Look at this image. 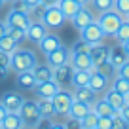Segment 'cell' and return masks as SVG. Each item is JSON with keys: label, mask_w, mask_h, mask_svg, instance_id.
I'll return each instance as SVG.
<instances>
[{"label": "cell", "mask_w": 129, "mask_h": 129, "mask_svg": "<svg viewBox=\"0 0 129 129\" xmlns=\"http://www.w3.org/2000/svg\"><path fill=\"white\" fill-rule=\"evenodd\" d=\"M127 59H129V57H127V53L123 51L121 44H120V46H116V48H110V53H108V63L112 64L114 69L121 67V64H123Z\"/></svg>", "instance_id": "cell-21"}, {"label": "cell", "mask_w": 129, "mask_h": 129, "mask_svg": "<svg viewBox=\"0 0 129 129\" xmlns=\"http://www.w3.org/2000/svg\"><path fill=\"white\" fill-rule=\"evenodd\" d=\"M36 105H38V112H40V116H44V118H53V116H55V106H53L51 99L38 97Z\"/></svg>", "instance_id": "cell-25"}, {"label": "cell", "mask_w": 129, "mask_h": 129, "mask_svg": "<svg viewBox=\"0 0 129 129\" xmlns=\"http://www.w3.org/2000/svg\"><path fill=\"white\" fill-rule=\"evenodd\" d=\"M46 34H48V27L42 21H30V25L27 27V40L34 42V44H38Z\"/></svg>", "instance_id": "cell-13"}, {"label": "cell", "mask_w": 129, "mask_h": 129, "mask_svg": "<svg viewBox=\"0 0 129 129\" xmlns=\"http://www.w3.org/2000/svg\"><path fill=\"white\" fill-rule=\"evenodd\" d=\"M93 129H99V127H93Z\"/></svg>", "instance_id": "cell-60"}, {"label": "cell", "mask_w": 129, "mask_h": 129, "mask_svg": "<svg viewBox=\"0 0 129 129\" xmlns=\"http://www.w3.org/2000/svg\"><path fill=\"white\" fill-rule=\"evenodd\" d=\"M112 129H129V121L120 112L112 114Z\"/></svg>", "instance_id": "cell-35"}, {"label": "cell", "mask_w": 129, "mask_h": 129, "mask_svg": "<svg viewBox=\"0 0 129 129\" xmlns=\"http://www.w3.org/2000/svg\"><path fill=\"white\" fill-rule=\"evenodd\" d=\"M72 72H74V67L70 63H64V64H59L53 69V82L57 85H67L70 84V78H72Z\"/></svg>", "instance_id": "cell-11"}, {"label": "cell", "mask_w": 129, "mask_h": 129, "mask_svg": "<svg viewBox=\"0 0 129 129\" xmlns=\"http://www.w3.org/2000/svg\"><path fill=\"white\" fill-rule=\"evenodd\" d=\"M10 61H12V53L0 49V69H10Z\"/></svg>", "instance_id": "cell-39"}, {"label": "cell", "mask_w": 129, "mask_h": 129, "mask_svg": "<svg viewBox=\"0 0 129 129\" xmlns=\"http://www.w3.org/2000/svg\"><path fill=\"white\" fill-rule=\"evenodd\" d=\"M6 34V21H0V36Z\"/></svg>", "instance_id": "cell-50"}, {"label": "cell", "mask_w": 129, "mask_h": 129, "mask_svg": "<svg viewBox=\"0 0 129 129\" xmlns=\"http://www.w3.org/2000/svg\"><path fill=\"white\" fill-rule=\"evenodd\" d=\"M110 87L116 89V91L121 93V95H127L129 93V80H125V78H121V76H116V80L112 82Z\"/></svg>", "instance_id": "cell-32"}, {"label": "cell", "mask_w": 129, "mask_h": 129, "mask_svg": "<svg viewBox=\"0 0 129 129\" xmlns=\"http://www.w3.org/2000/svg\"><path fill=\"white\" fill-rule=\"evenodd\" d=\"M46 57H48V64L51 67V69H55V67H59V64L69 63V59H70V49L67 48V46L61 44L59 48H55L53 51H49Z\"/></svg>", "instance_id": "cell-7"}, {"label": "cell", "mask_w": 129, "mask_h": 129, "mask_svg": "<svg viewBox=\"0 0 129 129\" xmlns=\"http://www.w3.org/2000/svg\"><path fill=\"white\" fill-rule=\"evenodd\" d=\"M57 8H59L61 12H63V15L67 17V19H72V17L76 15V12L82 8V6L78 4L76 0H59Z\"/></svg>", "instance_id": "cell-22"}, {"label": "cell", "mask_w": 129, "mask_h": 129, "mask_svg": "<svg viewBox=\"0 0 129 129\" xmlns=\"http://www.w3.org/2000/svg\"><path fill=\"white\" fill-rule=\"evenodd\" d=\"M0 125H2L4 129H19L21 125H23V120H21L19 112H8Z\"/></svg>", "instance_id": "cell-28"}, {"label": "cell", "mask_w": 129, "mask_h": 129, "mask_svg": "<svg viewBox=\"0 0 129 129\" xmlns=\"http://www.w3.org/2000/svg\"><path fill=\"white\" fill-rule=\"evenodd\" d=\"M89 4L93 6V10L99 13L106 12V10H112L114 8V0H89Z\"/></svg>", "instance_id": "cell-33"}, {"label": "cell", "mask_w": 129, "mask_h": 129, "mask_svg": "<svg viewBox=\"0 0 129 129\" xmlns=\"http://www.w3.org/2000/svg\"><path fill=\"white\" fill-rule=\"evenodd\" d=\"M64 21H67V17L63 15V12H61L57 6L46 8L44 15H42V23H44L48 28H59V27H63Z\"/></svg>", "instance_id": "cell-6"}, {"label": "cell", "mask_w": 129, "mask_h": 129, "mask_svg": "<svg viewBox=\"0 0 129 129\" xmlns=\"http://www.w3.org/2000/svg\"><path fill=\"white\" fill-rule=\"evenodd\" d=\"M21 103H23V97L17 91H4L0 97V105L4 106L8 112H19Z\"/></svg>", "instance_id": "cell-10"}, {"label": "cell", "mask_w": 129, "mask_h": 129, "mask_svg": "<svg viewBox=\"0 0 129 129\" xmlns=\"http://www.w3.org/2000/svg\"><path fill=\"white\" fill-rule=\"evenodd\" d=\"M63 44V42H61V38L57 36V34H46L44 38H42L40 42H38V46H40V51L44 53V55H48L49 51H53V49L55 48H59V46Z\"/></svg>", "instance_id": "cell-18"}, {"label": "cell", "mask_w": 129, "mask_h": 129, "mask_svg": "<svg viewBox=\"0 0 129 129\" xmlns=\"http://www.w3.org/2000/svg\"><path fill=\"white\" fill-rule=\"evenodd\" d=\"M17 46H19V42H15L10 34H2V36H0V49H2V51L12 53V51L17 49Z\"/></svg>", "instance_id": "cell-29"}, {"label": "cell", "mask_w": 129, "mask_h": 129, "mask_svg": "<svg viewBox=\"0 0 129 129\" xmlns=\"http://www.w3.org/2000/svg\"><path fill=\"white\" fill-rule=\"evenodd\" d=\"M69 63L72 64L74 69H82V70H91L93 69V63H91L89 53H72L70 51Z\"/></svg>", "instance_id": "cell-15"}, {"label": "cell", "mask_w": 129, "mask_h": 129, "mask_svg": "<svg viewBox=\"0 0 129 129\" xmlns=\"http://www.w3.org/2000/svg\"><path fill=\"white\" fill-rule=\"evenodd\" d=\"M116 72H118V76H121V78H125V80H129V59L125 61L121 67H118Z\"/></svg>", "instance_id": "cell-42"}, {"label": "cell", "mask_w": 129, "mask_h": 129, "mask_svg": "<svg viewBox=\"0 0 129 129\" xmlns=\"http://www.w3.org/2000/svg\"><path fill=\"white\" fill-rule=\"evenodd\" d=\"M6 34H10L15 42H21L27 38V30H23L19 27H12V25H6Z\"/></svg>", "instance_id": "cell-34"}, {"label": "cell", "mask_w": 129, "mask_h": 129, "mask_svg": "<svg viewBox=\"0 0 129 129\" xmlns=\"http://www.w3.org/2000/svg\"><path fill=\"white\" fill-rule=\"evenodd\" d=\"M80 38L82 40H85L87 44H99V42H103V38H105V32H103V28L99 27V23L97 21H91L89 25H85L84 28H80Z\"/></svg>", "instance_id": "cell-5"}, {"label": "cell", "mask_w": 129, "mask_h": 129, "mask_svg": "<svg viewBox=\"0 0 129 129\" xmlns=\"http://www.w3.org/2000/svg\"><path fill=\"white\" fill-rule=\"evenodd\" d=\"M97 121H99V116H97L93 110H89L80 120V123H82V129H93V127H97Z\"/></svg>", "instance_id": "cell-31"}, {"label": "cell", "mask_w": 129, "mask_h": 129, "mask_svg": "<svg viewBox=\"0 0 129 129\" xmlns=\"http://www.w3.org/2000/svg\"><path fill=\"white\" fill-rule=\"evenodd\" d=\"M118 112H120V114H121V116H123V118H125V120H127V121H129V103H125V105H123V106H121V108H120V110H118Z\"/></svg>", "instance_id": "cell-44"}, {"label": "cell", "mask_w": 129, "mask_h": 129, "mask_svg": "<svg viewBox=\"0 0 129 129\" xmlns=\"http://www.w3.org/2000/svg\"><path fill=\"white\" fill-rule=\"evenodd\" d=\"M97 127L99 129H112V116H99Z\"/></svg>", "instance_id": "cell-38"}, {"label": "cell", "mask_w": 129, "mask_h": 129, "mask_svg": "<svg viewBox=\"0 0 129 129\" xmlns=\"http://www.w3.org/2000/svg\"><path fill=\"white\" fill-rule=\"evenodd\" d=\"M15 85L19 89H25V91H32L38 85V80H36V76H34L32 70H25V72H17Z\"/></svg>", "instance_id": "cell-14"}, {"label": "cell", "mask_w": 129, "mask_h": 129, "mask_svg": "<svg viewBox=\"0 0 129 129\" xmlns=\"http://www.w3.org/2000/svg\"><path fill=\"white\" fill-rule=\"evenodd\" d=\"M51 101H53V106H55V114H57V116H69V110H70V105H72L74 97H72L70 91L59 89V91L51 97Z\"/></svg>", "instance_id": "cell-4"}, {"label": "cell", "mask_w": 129, "mask_h": 129, "mask_svg": "<svg viewBox=\"0 0 129 129\" xmlns=\"http://www.w3.org/2000/svg\"><path fill=\"white\" fill-rule=\"evenodd\" d=\"M21 2H23V4L27 6L28 10H32V8H36V6L40 4V0H21Z\"/></svg>", "instance_id": "cell-45"}, {"label": "cell", "mask_w": 129, "mask_h": 129, "mask_svg": "<svg viewBox=\"0 0 129 129\" xmlns=\"http://www.w3.org/2000/svg\"><path fill=\"white\" fill-rule=\"evenodd\" d=\"M19 129H34V127H28V125H21Z\"/></svg>", "instance_id": "cell-54"}, {"label": "cell", "mask_w": 129, "mask_h": 129, "mask_svg": "<svg viewBox=\"0 0 129 129\" xmlns=\"http://www.w3.org/2000/svg\"><path fill=\"white\" fill-rule=\"evenodd\" d=\"M59 85L55 84L53 80H48V82H38V85L34 87L36 91V97H46V99H51L57 91H59Z\"/></svg>", "instance_id": "cell-17"}, {"label": "cell", "mask_w": 129, "mask_h": 129, "mask_svg": "<svg viewBox=\"0 0 129 129\" xmlns=\"http://www.w3.org/2000/svg\"><path fill=\"white\" fill-rule=\"evenodd\" d=\"M36 55L28 49H19L12 51V61H10V69L15 72H25V70H32L36 67Z\"/></svg>", "instance_id": "cell-1"}, {"label": "cell", "mask_w": 129, "mask_h": 129, "mask_svg": "<svg viewBox=\"0 0 129 129\" xmlns=\"http://www.w3.org/2000/svg\"><path fill=\"white\" fill-rule=\"evenodd\" d=\"M76 2H78L80 6H87V4H89V0H76Z\"/></svg>", "instance_id": "cell-53"}, {"label": "cell", "mask_w": 129, "mask_h": 129, "mask_svg": "<svg viewBox=\"0 0 129 129\" xmlns=\"http://www.w3.org/2000/svg\"><path fill=\"white\" fill-rule=\"evenodd\" d=\"M6 114H8V110H6L4 106H2V105H0V123H2V120L6 118Z\"/></svg>", "instance_id": "cell-48"}, {"label": "cell", "mask_w": 129, "mask_h": 129, "mask_svg": "<svg viewBox=\"0 0 129 129\" xmlns=\"http://www.w3.org/2000/svg\"><path fill=\"white\" fill-rule=\"evenodd\" d=\"M15 0H4V4H13Z\"/></svg>", "instance_id": "cell-55"}, {"label": "cell", "mask_w": 129, "mask_h": 129, "mask_svg": "<svg viewBox=\"0 0 129 129\" xmlns=\"http://www.w3.org/2000/svg\"><path fill=\"white\" fill-rule=\"evenodd\" d=\"M49 129H64V123H51Z\"/></svg>", "instance_id": "cell-52"}, {"label": "cell", "mask_w": 129, "mask_h": 129, "mask_svg": "<svg viewBox=\"0 0 129 129\" xmlns=\"http://www.w3.org/2000/svg\"><path fill=\"white\" fill-rule=\"evenodd\" d=\"M15 2H17V0H15ZM12 10H19V12H27V13H30V10H28V8H27V6H25V4H23V2H21V0H19V2H17V4H15V6H13V8H12Z\"/></svg>", "instance_id": "cell-46"}, {"label": "cell", "mask_w": 129, "mask_h": 129, "mask_svg": "<svg viewBox=\"0 0 129 129\" xmlns=\"http://www.w3.org/2000/svg\"><path fill=\"white\" fill-rule=\"evenodd\" d=\"M2 6H4V0H0V10H2Z\"/></svg>", "instance_id": "cell-56"}, {"label": "cell", "mask_w": 129, "mask_h": 129, "mask_svg": "<svg viewBox=\"0 0 129 129\" xmlns=\"http://www.w3.org/2000/svg\"><path fill=\"white\" fill-rule=\"evenodd\" d=\"M0 129H4V127H2V125H0Z\"/></svg>", "instance_id": "cell-59"}, {"label": "cell", "mask_w": 129, "mask_h": 129, "mask_svg": "<svg viewBox=\"0 0 129 129\" xmlns=\"http://www.w3.org/2000/svg\"><path fill=\"white\" fill-rule=\"evenodd\" d=\"M114 10L121 17H125L129 13V0H114Z\"/></svg>", "instance_id": "cell-37"}, {"label": "cell", "mask_w": 129, "mask_h": 129, "mask_svg": "<svg viewBox=\"0 0 129 129\" xmlns=\"http://www.w3.org/2000/svg\"><path fill=\"white\" fill-rule=\"evenodd\" d=\"M89 76H91V70H82V69H74L72 78H70V84L74 87H82V85L89 84Z\"/></svg>", "instance_id": "cell-26"}, {"label": "cell", "mask_w": 129, "mask_h": 129, "mask_svg": "<svg viewBox=\"0 0 129 129\" xmlns=\"http://www.w3.org/2000/svg\"><path fill=\"white\" fill-rule=\"evenodd\" d=\"M125 19H127V21H129V13H127V15H125Z\"/></svg>", "instance_id": "cell-58"}, {"label": "cell", "mask_w": 129, "mask_h": 129, "mask_svg": "<svg viewBox=\"0 0 129 129\" xmlns=\"http://www.w3.org/2000/svg\"><path fill=\"white\" fill-rule=\"evenodd\" d=\"M89 49H91V44H87L85 40H76L74 42V46H72V49L70 51L72 53H89Z\"/></svg>", "instance_id": "cell-36"}, {"label": "cell", "mask_w": 129, "mask_h": 129, "mask_svg": "<svg viewBox=\"0 0 129 129\" xmlns=\"http://www.w3.org/2000/svg\"><path fill=\"white\" fill-rule=\"evenodd\" d=\"M51 118H44V116H40V120L36 121V125H34V129H49L51 127Z\"/></svg>", "instance_id": "cell-41"}, {"label": "cell", "mask_w": 129, "mask_h": 129, "mask_svg": "<svg viewBox=\"0 0 129 129\" xmlns=\"http://www.w3.org/2000/svg\"><path fill=\"white\" fill-rule=\"evenodd\" d=\"M114 36L118 38V42H120V44H123V42L129 40V21H127V19L121 21V25L118 27V30L114 32Z\"/></svg>", "instance_id": "cell-30"}, {"label": "cell", "mask_w": 129, "mask_h": 129, "mask_svg": "<svg viewBox=\"0 0 129 129\" xmlns=\"http://www.w3.org/2000/svg\"><path fill=\"white\" fill-rule=\"evenodd\" d=\"M70 21H72V25L78 28V30H80V28H84L85 25H89L91 21H95V17H93L91 10H87L85 6H82V8L76 12V15H74Z\"/></svg>", "instance_id": "cell-16"}, {"label": "cell", "mask_w": 129, "mask_h": 129, "mask_svg": "<svg viewBox=\"0 0 129 129\" xmlns=\"http://www.w3.org/2000/svg\"><path fill=\"white\" fill-rule=\"evenodd\" d=\"M64 129H82V123H80V120L69 116V120H67V123H64Z\"/></svg>", "instance_id": "cell-43"}, {"label": "cell", "mask_w": 129, "mask_h": 129, "mask_svg": "<svg viewBox=\"0 0 129 129\" xmlns=\"http://www.w3.org/2000/svg\"><path fill=\"white\" fill-rule=\"evenodd\" d=\"M19 116H21V120H23V125L34 127L36 121L40 120V112H38L36 101H25V99H23L21 108H19Z\"/></svg>", "instance_id": "cell-3"}, {"label": "cell", "mask_w": 129, "mask_h": 129, "mask_svg": "<svg viewBox=\"0 0 129 129\" xmlns=\"http://www.w3.org/2000/svg\"><path fill=\"white\" fill-rule=\"evenodd\" d=\"M125 101H127V103H129V93H127V95H125Z\"/></svg>", "instance_id": "cell-57"}, {"label": "cell", "mask_w": 129, "mask_h": 129, "mask_svg": "<svg viewBox=\"0 0 129 129\" xmlns=\"http://www.w3.org/2000/svg\"><path fill=\"white\" fill-rule=\"evenodd\" d=\"M40 4L46 6V8H51V6H57V4H59V0H40Z\"/></svg>", "instance_id": "cell-47"}, {"label": "cell", "mask_w": 129, "mask_h": 129, "mask_svg": "<svg viewBox=\"0 0 129 129\" xmlns=\"http://www.w3.org/2000/svg\"><path fill=\"white\" fill-rule=\"evenodd\" d=\"M121 48H123V51L127 53V57H129V40H127V42H123V44H121Z\"/></svg>", "instance_id": "cell-51"}, {"label": "cell", "mask_w": 129, "mask_h": 129, "mask_svg": "<svg viewBox=\"0 0 129 129\" xmlns=\"http://www.w3.org/2000/svg\"><path fill=\"white\" fill-rule=\"evenodd\" d=\"M91 110L97 114V116H112L116 110L112 108V106L106 103V99L103 97V99H95L93 101V105H91Z\"/></svg>", "instance_id": "cell-23"}, {"label": "cell", "mask_w": 129, "mask_h": 129, "mask_svg": "<svg viewBox=\"0 0 129 129\" xmlns=\"http://www.w3.org/2000/svg\"><path fill=\"white\" fill-rule=\"evenodd\" d=\"M125 17H121L120 13L116 12V10H106V12L99 13V17H97V23H99V27L103 28V32H105V36H114V32L118 30V27L121 25V21H123Z\"/></svg>", "instance_id": "cell-2"}, {"label": "cell", "mask_w": 129, "mask_h": 129, "mask_svg": "<svg viewBox=\"0 0 129 129\" xmlns=\"http://www.w3.org/2000/svg\"><path fill=\"white\" fill-rule=\"evenodd\" d=\"M72 97L76 99V101H82V103H87V105H93V101L97 99V93L93 91L89 85H82V87H74Z\"/></svg>", "instance_id": "cell-19"}, {"label": "cell", "mask_w": 129, "mask_h": 129, "mask_svg": "<svg viewBox=\"0 0 129 129\" xmlns=\"http://www.w3.org/2000/svg\"><path fill=\"white\" fill-rule=\"evenodd\" d=\"M108 53H110V48L105 46L103 42L93 44L91 49H89V57H91L93 69H97V67H101L103 63H106V61H108Z\"/></svg>", "instance_id": "cell-8"}, {"label": "cell", "mask_w": 129, "mask_h": 129, "mask_svg": "<svg viewBox=\"0 0 129 129\" xmlns=\"http://www.w3.org/2000/svg\"><path fill=\"white\" fill-rule=\"evenodd\" d=\"M97 70H101V72H103V74H105V76H108V78H110V76H112V74H114V72H116V69H114L112 64H110V63H108V61H106V63H103V64H101V67H97Z\"/></svg>", "instance_id": "cell-40"}, {"label": "cell", "mask_w": 129, "mask_h": 129, "mask_svg": "<svg viewBox=\"0 0 129 129\" xmlns=\"http://www.w3.org/2000/svg\"><path fill=\"white\" fill-rule=\"evenodd\" d=\"M91 110V105H87V103H82V101H76L74 99L72 105H70V110H69V116L76 118V120H82V118L85 116V114Z\"/></svg>", "instance_id": "cell-24"}, {"label": "cell", "mask_w": 129, "mask_h": 129, "mask_svg": "<svg viewBox=\"0 0 129 129\" xmlns=\"http://www.w3.org/2000/svg\"><path fill=\"white\" fill-rule=\"evenodd\" d=\"M34 76H36L38 82H48V80H53V69L49 64H36L32 69Z\"/></svg>", "instance_id": "cell-27"}, {"label": "cell", "mask_w": 129, "mask_h": 129, "mask_svg": "<svg viewBox=\"0 0 129 129\" xmlns=\"http://www.w3.org/2000/svg\"><path fill=\"white\" fill-rule=\"evenodd\" d=\"M105 99H106V103H108V105L112 106V108L116 110V112H118V110H120L121 106L125 105V103H127V101H125V95L118 93L116 89H112V87H108V89H106V93H105Z\"/></svg>", "instance_id": "cell-20"}, {"label": "cell", "mask_w": 129, "mask_h": 129, "mask_svg": "<svg viewBox=\"0 0 129 129\" xmlns=\"http://www.w3.org/2000/svg\"><path fill=\"white\" fill-rule=\"evenodd\" d=\"M30 13L27 12H19V10H12L6 17V25H12V27H19L23 30H27V27L30 25Z\"/></svg>", "instance_id": "cell-12"}, {"label": "cell", "mask_w": 129, "mask_h": 129, "mask_svg": "<svg viewBox=\"0 0 129 129\" xmlns=\"http://www.w3.org/2000/svg\"><path fill=\"white\" fill-rule=\"evenodd\" d=\"M8 72H10V69H0V80H4L8 76Z\"/></svg>", "instance_id": "cell-49"}, {"label": "cell", "mask_w": 129, "mask_h": 129, "mask_svg": "<svg viewBox=\"0 0 129 129\" xmlns=\"http://www.w3.org/2000/svg\"><path fill=\"white\" fill-rule=\"evenodd\" d=\"M89 87L93 89L95 93H101V91H106L110 87V78L105 76L101 70L97 69H91V76H89Z\"/></svg>", "instance_id": "cell-9"}]
</instances>
